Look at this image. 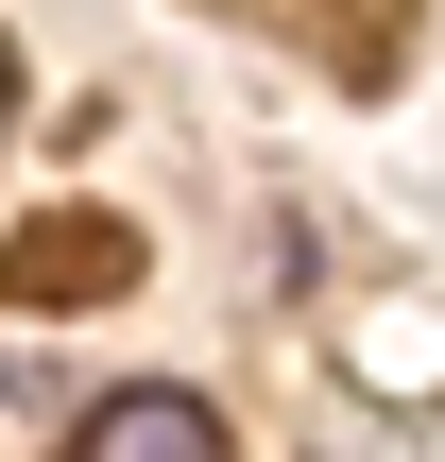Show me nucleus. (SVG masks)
I'll return each mask as SVG.
<instances>
[{"mask_svg":"<svg viewBox=\"0 0 445 462\" xmlns=\"http://www.w3.org/2000/svg\"><path fill=\"white\" fill-rule=\"evenodd\" d=\"M103 274H137V223L120 206H51V223L0 240V309H51V291H103Z\"/></svg>","mask_w":445,"mask_h":462,"instance_id":"obj_1","label":"nucleus"},{"mask_svg":"<svg viewBox=\"0 0 445 462\" xmlns=\"http://www.w3.org/2000/svg\"><path fill=\"white\" fill-rule=\"evenodd\" d=\"M0 103H17V51H0Z\"/></svg>","mask_w":445,"mask_h":462,"instance_id":"obj_3","label":"nucleus"},{"mask_svg":"<svg viewBox=\"0 0 445 462\" xmlns=\"http://www.w3.org/2000/svg\"><path fill=\"white\" fill-rule=\"evenodd\" d=\"M69 462H223V411H206L189 377H137V394H103V411L69 429Z\"/></svg>","mask_w":445,"mask_h":462,"instance_id":"obj_2","label":"nucleus"}]
</instances>
